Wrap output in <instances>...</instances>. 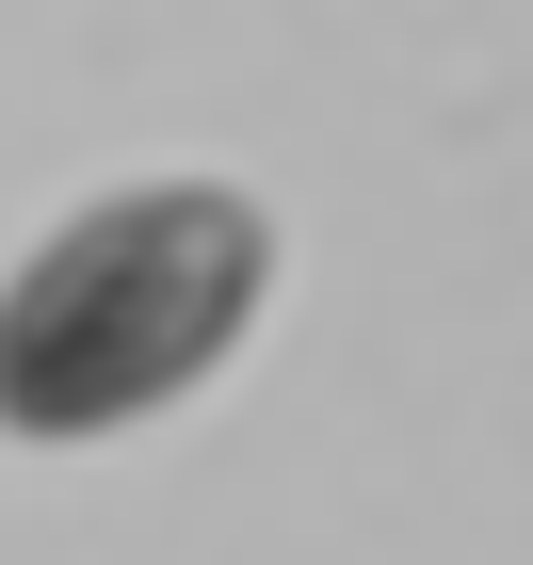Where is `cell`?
<instances>
[{"label":"cell","mask_w":533,"mask_h":565,"mask_svg":"<svg viewBox=\"0 0 533 565\" xmlns=\"http://www.w3.org/2000/svg\"><path fill=\"white\" fill-rule=\"evenodd\" d=\"M275 291V211L226 178H130L0 275V436H114L178 404Z\"/></svg>","instance_id":"cell-1"}]
</instances>
